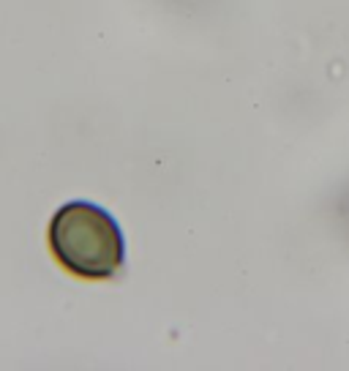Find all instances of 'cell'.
Masks as SVG:
<instances>
[{"label":"cell","mask_w":349,"mask_h":371,"mask_svg":"<svg viewBox=\"0 0 349 371\" xmlns=\"http://www.w3.org/2000/svg\"><path fill=\"white\" fill-rule=\"evenodd\" d=\"M47 240L57 265L77 279H112L126 262V238L115 216L85 199L65 202L55 210Z\"/></svg>","instance_id":"obj_1"}]
</instances>
